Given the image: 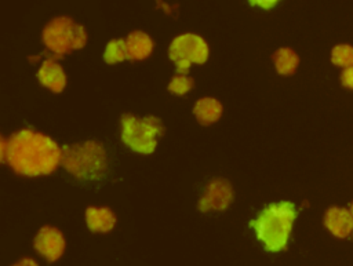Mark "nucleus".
I'll use <instances>...</instances> for the list:
<instances>
[{"instance_id": "nucleus-1", "label": "nucleus", "mask_w": 353, "mask_h": 266, "mask_svg": "<svg viewBox=\"0 0 353 266\" xmlns=\"http://www.w3.org/2000/svg\"><path fill=\"white\" fill-rule=\"evenodd\" d=\"M1 160L22 175L52 172L62 158V149L50 136L33 130H21L8 141L1 138Z\"/></svg>"}, {"instance_id": "nucleus-2", "label": "nucleus", "mask_w": 353, "mask_h": 266, "mask_svg": "<svg viewBox=\"0 0 353 266\" xmlns=\"http://www.w3.org/2000/svg\"><path fill=\"white\" fill-rule=\"evenodd\" d=\"M295 216L296 209L292 203H273L263 208L258 218L250 222V226L266 251L277 252L287 247Z\"/></svg>"}, {"instance_id": "nucleus-3", "label": "nucleus", "mask_w": 353, "mask_h": 266, "mask_svg": "<svg viewBox=\"0 0 353 266\" xmlns=\"http://www.w3.org/2000/svg\"><path fill=\"white\" fill-rule=\"evenodd\" d=\"M61 164L80 179H99L108 167L105 149L94 141L63 146Z\"/></svg>"}, {"instance_id": "nucleus-4", "label": "nucleus", "mask_w": 353, "mask_h": 266, "mask_svg": "<svg viewBox=\"0 0 353 266\" xmlns=\"http://www.w3.org/2000/svg\"><path fill=\"white\" fill-rule=\"evenodd\" d=\"M43 43L54 57L61 58L72 50L83 48L87 43V33L68 17H58L47 23L43 30Z\"/></svg>"}, {"instance_id": "nucleus-5", "label": "nucleus", "mask_w": 353, "mask_h": 266, "mask_svg": "<svg viewBox=\"0 0 353 266\" xmlns=\"http://www.w3.org/2000/svg\"><path fill=\"white\" fill-rule=\"evenodd\" d=\"M121 138L132 150L149 154L156 149L157 138L164 134V127L157 117L148 116L137 119L132 114H124L121 119Z\"/></svg>"}, {"instance_id": "nucleus-6", "label": "nucleus", "mask_w": 353, "mask_h": 266, "mask_svg": "<svg viewBox=\"0 0 353 266\" xmlns=\"http://www.w3.org/2000/svg\"><path fill=\"white\" fill-rule=\"evenodd\" d=\"M170 58L175 62L179 74L188 73L190 63H204L208 58V45L197 34L185 33L175 37L170 45Z\"/></svg>"}, {"instance_id": "nucleus-7", "label": "nucleus", "mask_w": 353, "mask_h": 266, "mask_svg": "<svg viewBox=\"0 0 353 266\" xmlns=\"http://www.w3.org/2000/svg\"><path fill=\"white\" fill-rule=\"evenodd\" d=\"M233 198L232 185L226 179H214L204 192L199 203V209L205 211H222Z\"/></svg>"}, {"instance_id": "nucleus-8", "label": "nucleus", "mask_w": 353, "mask_h": 266, "mask_svg": "<svg viewBox=\"0 0 353 266\" xmlns=\"http://www.w3.org/2000/svg\"><path fill=\"white\" fill-rule=\"evenodd\" d=\"M33 244H34V248L37 249V252L40 255H43L50 262L59 259L66 247L63 234L52 226L41 227L39 230Z\"/></svg>"}, {"instance_id": "nucleus-9", "label": "nucleus", "mask_w": 353, "mask_h": 266, "mask_svg": "<svg viewBox=\"0 0 353 266\" xmlns=\"http://www.w3.org/2000/svg\"><path fill=\"white\" fill-rule=\"evenodd\" d=\"M57 57H48L39 69L37 77L40 83L54 92H61L66 84V74L59 63L55 62Z\"/></svg>"}, {"instance_id": "nucleus-10", "label": "nucleus", "mask_w": 353, "mask_h": 266, "mask_svg": "<svg viewBox=\"0 0 353 266\" xmlns=\"http://www.w3.org/2000/svg\"><path fill=\"white\" fill-rule=\"evenodd\" d=\"M85 222L92 232L106 233L114 227L116 216L112 212V209L106 207H101V208L90 207L85 211Z\"/></svg>"}, {"instance_id": "nucleus-11", "label": "nucleus", "mask_w": 353, "mask_h": 266, "mask_svg": "<svg viewBox=\"0 0 353 266\" xmlns=\"http://www.w3.org/2000/svg\"><path fill=\"white\" fill-rule=\"evenodd\" d=\"M324 222L331 233L338 237H346L353 230V216L342 208L328 209Z\"/></svg>"}, {"instance_id": "nucleus-12", "label": "nucleus", "mask_w": 353, "mask_h": 266, "mask_svg": "<svg viewBox=\"0 0 353 266\" xmlns=\"http://www.w3.org/2000/svg\"><path fill=\"white\" fill-rule=\"evenodd\" d=\"M125 44H127L128 58L135 61L148 58L153 50L152 39L146 33L139 30L130 33L125 39Z\"/></svg>"}, {"instance_id": "nucleus-13", "label": "nucleus", "mask_w": 353, "mask_h": 266, "mask_svg": "<svg viewBox=\"0 0 353 266\" xmlns=\"http://www.w3.org/2000/svg\"><path fill=\"white\" fill-rule=\"evenodd\" d=\"M193 113L199 123L208 125L215 123L222 114V105L214 98H201L196 102Z\"/></svg>"}, {"instance_id": "nucleus-14", "label": "nucleus", "mask_w": 353, "mask_h": 266, "mask_svg": "<svg viewBox=\"0 0 353 266\" xmlns=\"http://www.w3.org/2000/svg\"><path fill=\"white\" fill-rule=\"evenodd\" d=\"M273 61L277 72L281 74H290L298 66V55L290 48L277 50L273 55Z\"/></svg>"}, {"instance_id": "nucleus-15", "label": "nucleus", "mask_w": 353, "mask_h": 266, "mask_svg": "<svg viewBox=\"0 0 353 266\" xmlns=\"http://www.w3.org/2000/svg\"><path fill=\"white\" fill-rule=\"evenodd\" d=\"M103 58L108 63H114V62H120V61L127 59L128 54H127L125 40L117 39V40H112L110 43H108Z\"/></svg>"}, {"instance_id": "nucleus-16", "label": "nucleus", "mask_w": 353, "mask_h": 266, "mask_svg": "<svg viewBox=\"0 0 353 266\" xmlns=\"http://www.w3.org/2000/svg\"><path fill=\"white\" fill-rule=\"evenodd\" d=\"M193 87V79L192 77H188L185 74H179V76H175L170 85H168V90L174 94H178V95H182V94H186L188 91H190Z\"/></svg>"}, {"instance_id": "nucleus-17", "label": "nucleus", "mask_w": 353, "mask_h": 266, "mask_svg": "<svg viewBox=\"0 0 353 266\" xmlns=\"http://www.w3.org/2000/svg\"><path fill=\"white\" fill-rule=\"evenodd\" d=\"M332 62L336 65H352L353 63V48L350 45H338L332 51Z\"/></svg>"}, {"instance_id": "nucleus-18", "label": "nucleus", "mask_w": 353, "mask_h": 266, "mask_svg": "<svg viewBox=\"0 0 353 266\" xmlns=\"http://www.w3.org/2000/svg\"><path fill=\"white\" fill-rule=\"evenodd\" d=\"M342 83L346 87L353 88V68H347L342 74Z\"/></svg>"}, {"instance_id": "nucleus-19", "label": "nucleus", "mask_w": 353, "mask_h": 266, "mask_svg": "<svg viewBox=\"0 0 353 266\" xmlns=\"http://www.w3.org/2000/svg\"><path fill=\"white\" fill-rule=\"evenodd\" d=\"M252 6H259L262 8H270L273 7L279 0H248Z\"/></svg>"}, {"instance_id": "nucleus-20", "label": "nucleus", "mask_w": 353, "mask_h": 266, "mask_svg": "<svg viewBox=\"0 0 353 266\" xmlns=\"http://www.w3.org/2000/svg\"><path fill=\"white\" fill-rule=\"evenodd\" d=\"M12 266H39L36 260L30 259V258H23L21 260H18L17 263H14Z\"/></svg>"}, {"instance_id": "nucleus-21", "label": "nucleus", "mask_w": 353, "mask_h": 266, "mask_svg": "<svg viewBox=\"0 0 353 266\" xmlns=\"http://www.w3.org/2000/svg\"><path fill=\"white\" fill-rule=\"evenodd\" d=\"M350 214H352V216H353V204H352V209H350Z\"/></svg>"}]
</instances>
